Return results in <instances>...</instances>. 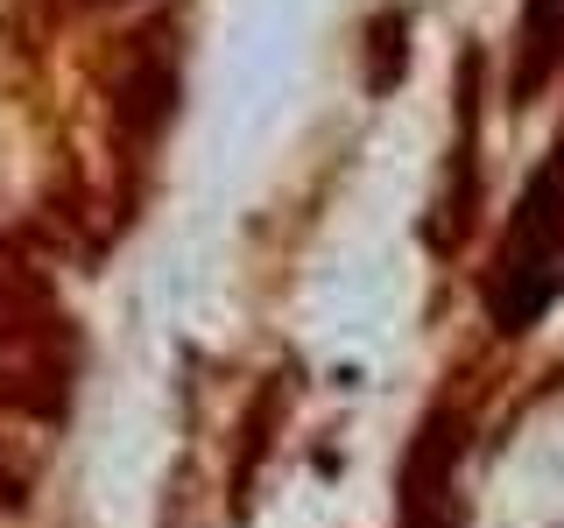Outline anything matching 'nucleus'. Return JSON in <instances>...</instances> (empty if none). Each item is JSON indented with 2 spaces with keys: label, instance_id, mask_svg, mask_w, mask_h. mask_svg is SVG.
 <instances>
[{
  "label": "nucleus",
  "instance_id": "1",
  "mask_svg": "<svg viewBox=\"0 0 564 528\" xmlns=\"http://www.w3.org/2000/svg\"><path fill=\"white\" fill-rule=\"evenodd\" d=\"M564 296V148L529 176L508 240L487 275V317L501 331H529Z\"/></svg>",
  "mask_w": 564,
  "mask_h": 528
},
{
  "label": "nucleus",
  "instance_id": "2",
  "mask_svg": "<svg viewBox=\"0 0 564 528\" xmlns=\"http://www.w3.org/2000/svg\"><path fill=\"white\" fill-rule=\"evenodd\" d=\"M458 458H466V416L437 409L423 416L402 458V528H452V493H458Z\"/></svg>",
  "mask_w": 564,
  "mask_h": 528
},
{
  "label": "nucleus",
  "instance_id": "3",
  "mask_svg": "<svg viewBox=\"0 0 564 528\" xmlns=\"http://www.w3.org/2000/svg\"><path fill=\"white\" fill-rule=\"evenodd\" d=\"M551 78H564V0H529L516 29V106H529Z\"/></svg>",
  "mask_w": 564,
  "mask_h": 528
},
{
  "label": "nucleus",
  "instance_id": "4",
  "mask_svg": "<svg viewBox=\"0 0 564 528\" xmlns=\"http://www.w3.org/2000/svg\"><path fill=\"white\" fill-rule=\"evenodd\" d=\"M170 106H176V70L155 57V50H141V57L120 70V85H113V120L134 141H155V128L170 120Z\"/></svg>",
  "mask_w": 564,
  "mask_h": 528
},
{
  "label": "nucleus",
  "instance_id": "5",
  "mask_svg": "<svg viewBox=\"0 0 564 528\" xmlns=\"http://www.w3.org/2000/svg\"><path fill=\"white\" fill-rule=\"evenodd\" d=\"M402 70H410V22L388 8V14H375V29H367V92L388 99L402 85Z\"/></svg>",
  "mask_w": 564,
  "mask_h": 528
},
{
  "label": "nucleus",
  "instance_id": "6",
  "mask_svg": "<svg viewBox=\"0 0 564 528\" xmlns=\"http://www.w3.org/2000/svg\"><path fill=\"white\" fill-rule=\"evenodd\" d=\"M275 402H282V374L254 395V409H247L240 422V465H234V493H240V507H247V486H254V472H261V451H269V430H275Z\"/></svg>",
  "mask_w": 564,
  "mask_h": 528
}]
</instances>
